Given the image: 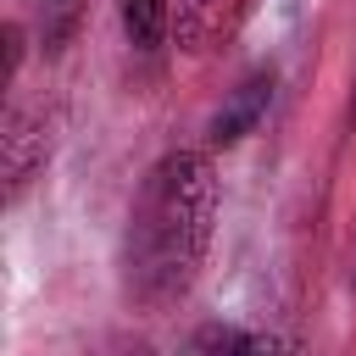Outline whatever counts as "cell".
Listing matches in <instances>:
<instances>
[{
  "label": "cell",
  "mask_w": 356,
  "mask_h": 356,
  "mask_svg": "<svg viewBox=\"0 0 356 356\" xmlns=\"http://www.w3.org/2000/svg\"><path fill=\"white\" fill-rule=\"evenodd\" d=\"M217 228V167L206 150H167L128 211V239H122V278L128 295L145 312H161L189 295L206 245Z\"/></svg>",
  "instance_id": "1"
},
{
  "label": "cell",
  "mask_w": 356,
  "mask_h": 356,
  "mask_svg": "<svg viewBox=\"0 0 356 356\" xmlns=\"http://www.w3.org/2000/svg\"><path fill=\"white\" fill-rule=\"evenodd\" d=\"M50 161V122L44 111H28L17 106L6 117V134H0V167H6V200H17Z\"/></svg>",
  "instance_id": "2"
},
{
  "label": "cell",
  "mask_w": 356,
  "mask_h": 356,
  "mask_svg": "<svg viewBox=\"0 0 356 356\" xmlns=\"http://www.w3.org/2000/svg\"><path fill=\"white\" fill-rule=\"evenodd\" d=\"M267 106H273V67H256L228 100H222V111L211 117V128H206V139H211V150H228V145H239L261 117H267Z\"/></svg>",
  "instance_id": "3"
},
{
  "label": "cell",
  "mask_w": 356,
  "mask_h": 356,
  "mask_svg": "<svg viewBox=\"0 0 356 356\" xmlns=\"http://www.w3.org/2000/svg\"><path fill=\"white\" fill-rule=\"evenodd\" d=\"M117 11H122V33L134 50H156L167 39V17H172L167 0H117Z\"/></svg>",
  "instance_id": "4"
},
{
  "label": "cell",
  "mask_w": 356,
  "mask_h": 356,
  "mask_svg": "<svg viewBox=\"0 0 356 356\" xmlns=\"http://www.w3.org/2000/svg\"><path fill=\"white\" fill-rule=\"evenodd\" d=\"M83 6H89V0H33L44 56H61V50L72 44V33H78V22H83Z\"/></svg>",
  "instance_id": "5"
},
{
  "label": "cell",
  "mask_w": 356,
  "mask_h": 356,
  "mask_svg": "<svg viewBox=\"0 0 356 356\" xmlns=\"http://www.w3.org/2000/svg\"><path fill=\"white\" fill-rule=\"evenodd\" d=\"M189 345H195V350H273L278 339H267V334H239V328H228V323H206Z\"/></svg>",
  "instance_id": "6"
},
{
  "label": "cell",
  "mask_w": 356,
  "mask_h": 356,
  "mask_svg": "<svg viewBox=\"0 0 356 356\" xmlns=\"http://www.w3.org/2000/svg\"><path fill=\"white\" fill-rule=\"evenodd\" d=\"M22 67V22H6V83L17 78Z\"/></svg>",
  "instance_id": "7"
},
{
  "label": "cell",
  "mask_w": 356,
  "mask_h": 356,
  "mask_svg": "<svg viewBox=\"0 0 356 356\" xmlns=\"http://www.w3.org/2000/svg\"><path fill=\"white\" fill-rule=\"evenodd\" d=\"M350 122H356V83H350Z\"/></svg>",
  "instance_id": "8"
},
{
  "label": "cell",
  "mask_w": 356,
  "mask_h": 356,
  "mask_svg": "<svg viewBox=\"0 0 356 356\" xmlns=\"http://www.w3.org/2000/svg\"><path fill=\"white\" fill-rule=\"evenodd\" d=\"M350 273H356V267H350Z\"/></svg>",
  "instance_id": "9"
}]
</instances>
